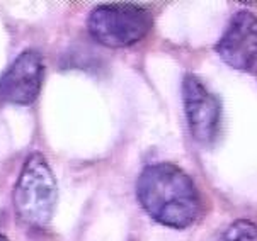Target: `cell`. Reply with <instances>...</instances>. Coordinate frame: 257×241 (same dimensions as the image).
<instances>
[{
    "label": "cell",
    "mask_w": 257,
    "mask_h": 241,
    "mask_svg": "<svg viewBox=\"0 0 257 241\" xmlns=\"http://www.w3.org/2000/svg\"><path fill=\"white\" fill-rule=\"evenodd\" d=\"M138 202L164 226H191L201 214V197L193 178L172 163H154L142 170L137 182Z\"/></svg>",
    "instance_id": "cell-1"
},
{
    "label": "cell",
    "mask_w": 257,
    "mask_h": 241,
    "mask_svg": "<svg viewBox=\"0 0 257 241\" xmlns=\"http://www.w3.org/2000/svg\"><path fill=\"white\" fill-rule=\"evenodd\" d=\"M56 197V180L46 158L41 153H31L24 161L12 194L17 216L31 227H45L53 216Z\"/></svg>",
    "instance_id": "cell-2"
},
{
    "label": "cell",
    "mask_w": 257,
    "mask_h": 241,
    "mask_svg": "<svg viewBox=\"0 0 257 241\" xmlns=\"http://www.w3.org/2000/svg\"><path fill=\"white\" fill-rule=\"evenodd\" d=\"M154 17L148 9L137 4H104L95 7L87 19V29L94 41L107 48H128L148 34Z\"/></svg>",
    "instance_id": "cell-3"
},
{
    "label": "cell",
    "mask_w": 257,
    "mask_h": 241,
    "mask_svg": "<svg viewBox=\"0 0 257 241\" xmlns=\"http://www.w3.org/2000/svg\"><path fill=\"white\" fill-rule=\"evenodd\" d=\"M182 100L193 138L198 143L210 146L220 133V100L206 89V85L198 77L191 73H187L182 80Z\"/></svg>",
    "instance_id": "cell-4"
},
{
    "label": "cell",
    "mask_w": 257,
    "mask_h": 241,
    "mask_svg": "<svg viewBox=\"0 0 257 241\" xmlns=\"http://www.w3.org/2000/svg\"><path fill=\"white\" fill-rule=\"evenodd\" d=\"M216 53L228 67L257 75V17L249 11L237 12L216 43Z\"/></svg>",
    "instance_id": "cell-5"
},
{
    "label": "cell",
    "mask_w": 257,
    "mask_h": 241,
    "mask_svg": "<svg viewBox=\"0 0 257 241\" xmlns=\"http://www.w3.org/2000/svg\"><path fill=\"white\" fill-rule=\"evenodd\" d=\"M45 80V61L36 50H26L0 78V100L14 106H31Z\"/></svg>",
    "instance_id": "cell-6"
},
{
    "label": "cell",
    "mask_w": 257,
    "mask_h": 241,
    "mask_svg": "<svg viewBox=\"0 0 257 241\" xmlns=\"http://www.w3.org/2000/svg\"><path fill=\"white\" fill-rule=\"evenodd\" d=\"M221 241H257V226L245 219L235 221L226 227Z\"/></svg>",
    "instance_id": "cell-7"
},
{
    "label": "cell",
    "mask_w": 257,
    "mask_h": 241,
    "mask_svg": "<svg viewBox=\"0 0 257 241\" xmlns=\"http://www.w3.org/2000/svg\"><path fill=\"white\" fill-rule=\"evenodd\" d=\"M0 241H7V238L4 234H0Z\"/></svg>",
    "instance_id": "cell-8"
}]
</instances>
